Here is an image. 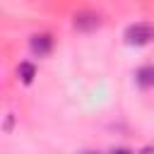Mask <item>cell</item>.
I'll return each mask as SVG.
<instances>
[{
  "mask_svg": "<svg viewBox=\"0 0 154 154\" xmlns=\"http://www.w3.org/2000/svg\"><path fill=\"white\" fill-rule=\"evenodd\" d=\"M135 82H137V87H142V89L154 87V65H142V67H137Z\"/></svg>",
  "mask_w": 154,
  "mask_h": 154,
  "instance_id": "cell-4",
  "label": "cell"
},
{
  "mask_svg": "<svg viewBox=\"0 0 154 154\" xmlns=\"http://www.w3.org/2000/svg\"><path fill=\"white\" fill-rule=\"evenodd\" d=\"M82 154H96V152H82Z\"/></svg>",
  "mask_w": 154,
  "mask_h": 154,
  "instance_id": "cell-8",
  "label": "cell"
},
{
  "mask_svg": "<svg viewBox=\"0 0 154 154\" xmlns=\"http://www.w3.org/2000/svg\"><path fill=\"white\" fill-rule=\"evenodd\" d=\"M12 123H14L12 113H7V116H5V125H2V130H5V132H10V130H12Z\"/></svg>",
  "mask_w": 154,
  "mask_h": 154,
  "instance_id": "cell-6",
  "label": "cell"
},
{
  "mask_svg": "<svg viewBox=\"0 0 154 154\" xmlns=\"http://www.w3.org/2000/svg\"><path fill=\"white\" fill-rule=\"evenodd\" d=\"M29 46H31V53H34V55L43 58V55L51 53V48H53V38H51V34H34L31 41H29Z\"/></svg>",
  "mask_w": 154,
  "mask_h": 154,
  "instance_id": "cell-3",
  "label": "cell"
},
{
  "mask_svg": "<svg viewBox=\"0 0 154 154\" xmlns=\"http://www.w3.org/2000/svg\"><path fill=\"white\" fill-rule=\"evenodd\" d=\"M72 24L79 31H94V29L101 26V14L94 12V10H82V12H77L72 17Z\"/></svg>",
  "mask_w": 154,
  "mask_h": 154,
  "instance_id": "cell-2",
  "label": "cell"
},
{
  "mask_svg": "<svg viewBox=\"0 0 154 154\" xmlns=\"http://www.w3.org/2000/svg\"><path fill=\"white\" fill-rule=\"evenodd\" d=\"M108 154H135L132 149H128V147H113Z\"/></svg>",
  "mask_w": 154,
  "mask_h": 154,
  "instance_id": "cell-7",
  "label": "cell"
},
{
  "mask_svg": "<svg viewBox=\"0 0 154 154\" xmlns=\"http://www.w3.org/2000/svg\"><path fill=\"white\" fill-rule=\"evenodd\" d=\"M17 75H19V79H22L24 84H31L34 77H36V67H34V63H19Z\"/></svg>",
  "mask_w": 154,
  "mask_h": 154,
  "instance_id": "cell-5",
  "label": "cell"
},
{
  "mask_svg": "<svg viewBox=\"0 0 154 154\" xmlns=\"http://www.w3.org/2000/svg\"><path fill=\"white\" fill-rule=\"evenodd\" d=\"M154 38V24L149 22H135L125 29V41L130 46H147Z\"/></svg>",
  "mask_w": 154,
  "mask_h": 154,
  "instance_id": "cell-1",
  "label": "cell"
}]
</instances>
